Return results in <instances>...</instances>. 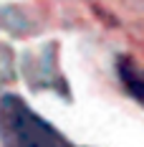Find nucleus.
Instances as JSON below:
<instances>
[{
    "label": "nucleus",
    "instance_id": "nucleus-1",
    "mask_svg": "<svg viewBox=\"0 0 144 147\" xmlns=\"http://www.w3.org/2000/svg\"><path fill=\"white\" fill-rule=\"evenodd\" d=\"M0 142L3 147H73L15 94L0 99Z\"/></svg>",
    "mask_w": 144,
    "mask_h": 147
}]
</instances>
